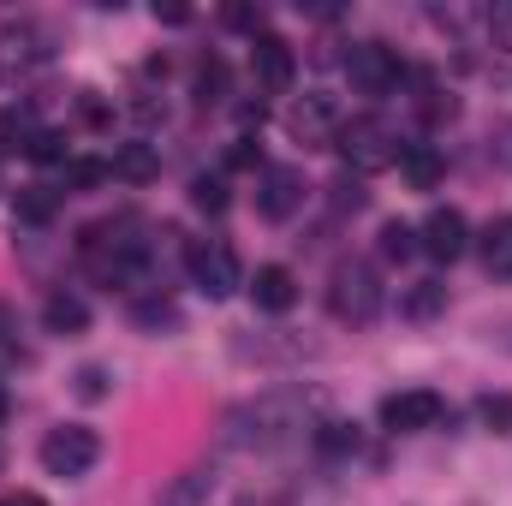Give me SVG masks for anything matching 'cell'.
Segmentation results:
<instances>
[{"instance_id": "ffe728a7", "label": "cell", "mask_w": 512, "mask_h": 506, "mask_svg": "<svg viewBox=\"0 0 512 506\" xmlns=\"http://www.w3.org/2000/svg\"><path fill=\"white\" fill-rule=\"evenodd\" d=\"M209 489H215V471H209V465H191V471H179V477L161 489V501L155 506H203L209 501Z\"/></svg>"}, {"instance_id": "6da1fadb", "label": "cell", "mask_w": 512, "mask_h": 506, "mask_svg": "<svg viewBox=\"0 0 512 506\" xmlns=\"http://www.w3.org/2000/svg\"><path fill=\"white\" fill-rule=\"evenodd\" d=\"M328 399L310 387H268L256 399H239L221 411V447L233 453H280L292 441H310Z\"/></svg>"}, {"instance_id": "3957f363", "label": "cell", "mask_w": 512, "mask_h": 506, "mask_svg": "<svg viewBox=\"0 0 512 506\" xmlns=\"http://www.w3.org/2000/svg\"><path fill=\"white\" fill-rule=\"evenodd\" d=\"M334 149H340V161H346V173H358V179H370V173H387V167H399V137L376 120V114H358V120H346V126L334 131Z\"/></svg>"}, {"instance_id": "d590c367", "label": "cell", "mask_w": 512, "mask_h": 506, "mask_svg": "<svg viewBox=\"0 0 512 506\" xmlns=\"http://www.w3.org/2000/svg\"><path fill=\"white\" fill-rule=\"evenodd\" d=\"M6 411H12V399H6V387H0V423H6Z\"/></svg>"}, {"instance_id": "603a6c76", "label": "cell", "mask_w": 512, "mask_h": 506, "mask_svg": "<svg viewBox=\"0 0 512 506\" xmlns=\"http://www.w3.org/2000/svg\"><path fill=\"white\" fill-rule=\"evenodd\" d=\"M54 209H60V191L54 185H30V191H18V203H12V215L18 221H54Z\"/></svg>"}, {"instance_id": "44dd1931", "label": "cell", "mask_w": 512, "mask_h": 506, "mask_svg": "<svg viewBox=\"0 0 512 506\" xmlns=\"http://www.w3.org/2000/svg\"><path fill=\"white\" fill-rule=\"evenodd\" d=\"M191 96H197V108H221V102H227V60H221V54H203V60H197Z\"/></svg>"}, {"instance_id": "277c9868", "label": "cell", "mask_w": 512, "mask_h": 506, "mask_svg": "<svg viewBox=\"0 0 512 506\" xmlns=\"http://www.w3.org/2000/svg\"><path fill=\"white\" fill-rule=\"evenodd\" d=\"M36 459H42V471H48V477L78 483V477H90V471H96V459H102V435H96L90 423H60V429H48V435H42Z\"/></svg>"}, {"instance_id": "4316f807", "label": "cell", "mask_w": 512, "mask_h": 506, "mask_svg": "<svg viewBox=\"0 0 512 506\" xmlns=\"http://www.w3.org/2000/svg\"><path fill=\"white\" fill-rule=\"evenodd\" d=\"M411 251H417V227H405V221H382V256L387 262H405Z\"/></svg>"}, {"instance_id": "ba28073f", "label": "cell", "mask_w": 512, "mask_h": 506, "mask_svg": "<svg viewBox=\"0 0 512 506\" xmlns=\"http://www.w3.org/2000/svg\"><path fill=\"white\" fill-rule=\"evenodd\" d=\"M340 126H346V114H340V102H334L328 90H304V96L286 102V131H292V143H304V149L334 143Z\"/></svg>"}, {"instance_id": "cb8c5ba5", "label": "cell", "mask_w": 512, "mask_h": 506, "mask_svg": "<svg viewBox=\"0 0 512 506\" xmlns=\"http://www.w3.org/2000/svg\"><path fill=\"white\" fill-rule=\"evenodd\" d=\"M477 423L489 435H512V393H483L477 399Z\"/></svg>"}, {"instance_id": "484cf974", "label": "cell", "mask_w": 512, "mask_h": 506, "mask_svg": "<svg viewBox=\"0 0 512 506\" xmlns=\"http://www.w3.org/2000/svg\"><path fill=\"white\" fill-rule=\"evenodd\" d=\"M102 179H114V167H108V161H96V155L66 161V185H72V191H90V185H102Z\"/></svg>"}, {"instance_id": "ac0fdd59", "label": "cell", "mask_w": 512, "mask_h": 506, "mask_svg": "<svg viewBox=\"0 0 512 506\" xmlns=\"http://www.w3.org/2000/svg\"><path fill=\"white\" fill-rule=\"evenodd\" d=\"M108 167H114V179H126V185H155V179H161V155H155L149 143H120Z\"/></svg>"}, {"instance_id": "1f68e13d", "label": "cell", "mask_w": 512, "mask_h": 506, "mask_svg": "<svg viewBox=\"0 0 512 506\" xmlns=\"http://www.w3.org/2000/svg\"><path fill=\"white\" fill-rule=\"evenodd\" d=\"M334 203H340V209H364V203H370V197H364V185H358V179H352V173H346V179H340V185H334Z\"/></svg>"}, {"instance_id": "4dcf8cb0", "label": "cell", "mask_w": 512, "mask_h": 506, "mask_svg": "<svg viewBox=\"0 0 512 506\" xmlns=\"http://www.w3.org/2000/svg\"><path fill=\"white\" fill-rule=\"evenodd\" d=\"M483 340H489L495 352H507V358H512V310H507V316H489V322H483Z\"/></svg>"}, {"instance_id": "83f0119b", "label": "cell", "mask_w": 512, "mask_h": 506, "mask_svg": "<svg viewBox=\"0 0 512 506\" xmlns=\"http://www.w3.org/2000/svg\"><path fill=\"white\" fill-rule=\"evenodd\" d=\"M72 393H78V399H90V405H96V399H108V370H102V364H84V370L72 376Z\"/></svg>"}, {"instance_id": "d6a6232c", "label": "cell", "mask_w": 512, "mask_h": 506, "mask_svg": "<svg viewBox=\"0 0 512 506\" xmlns=\"http://www.w3.org/2000/svg\"><path fill=\"white\" fill-rule=\"evenodd\" d=\"M227 167H256V137H233V149H227Z\"/></svg>"}, {"instance_id": "d6986e66", "label": "cell", "mask_w": 512, "mask_h": 506, "mask_svg": "<svg viewBox=\"0 0 512 506\" xmlns=\"http://www.w3.org/2000/svg\"><path fill=\"white\" fill-rule=\"evenodd\" d=\"M477 256H483V268H489V274L512 280V215L489 221V227L477 233Z\"/></svg>"}, {"instance_id": "7402d4cb", "label": "cell", "mask_w": 512, "mask_h": 506, "mask_svg": "<svg viewBox=\"0 0 512 506\" xmlns=\"http://www.w3.org/2000/svg\"><path fill=\"white\" fill-rule=\"evenodd\" d=\"M131 322L149 328V334H161V328H179V310H173L167 292H149V298L137 292V298H131Z\"/></svg>"}, {"instance_id": "f1b7e54d", "label": "cell", "mask_w": 512, "mask_h": 506, "mask_svg": "<svg viewBox=\"0 0 512 506\" xmlns=\"http://www.w3.org/2000/svg\"><path fill=\"white\" fill-rule=\"evenodd\" d=\"M483 24H489V42H495V48H507V54H512V0H495Z\"/></svg>"}, {"instance_id": "2e32d148", "label": "cell", "mask_w": 512, "mask_h": 506, "mask_svg": "<svg viewBox=\"0 0 512 506\" xmlns=\"http://www.w3.org/2000/svg\"><path fill=\"white\" fill-rule=\"evenodd\" d=\"M399 173L411 179V191H435V185L447 179V155H441L435 143H405V149H399Z\"/></svg>"}, {"instance_id": "4fadbf2b", "label": "cell", "mask_w": 512, "mask_h": 506, "mask_svg": "<svg viewBox=\"0 0 512 506\" xmlns=\"http://www.w3.org/2000/svg\"><path fill=\"white\" fill-rule=\"evenodd\" d=\"M292 72H298V60H292V42L286 36H274V30L251 36V78H256L262 96H286L292 90Z\"/></svg>"}, {"instance_id": "9a60e30c", "label": "cell", "mask_w": 512, "mask_h": 506, "mask_svg": "<svg viewBox=\"0 0 512 506\" xmlns=\"http://www.w3.org/2000/svg\"><path fill=\"white\" fill-rule=\"evenodd\" d=\"M42 328H48V334H60V340H72V334H84V328H90V304H84L72 286H54V292L42 298Z\"/></svg>"}, {"instance_id": "836d02e7", "label": "cell", "mask_w": 512, "mask_h": 506, "mask_svg": "<svg viewBox=\"0 0 512 506\" xmlns=\"http://www.w3.org/2000/svg\"><path fill=\"white\" fill-rule=\"evenodd\" d=\"M0 506H48V501H42L36 489H6V495H0Z\"/></svg>"}, {"instance_id": "f546056e", "label": "cell", "mask_w": 512, "mask_h": 506, "mask_svg": "<svg viewBox=\"0 0 512 506\" xmlns=\"http://www.w3.org/2000/svg\"><path fill=\"white\" fill-rule=\"evenodd\" d=\"M30 161H66V137H60V131H36Z\"/></svg>"}, {"instance_id": "52a82bcc", "label": "cell", "mask_w": 512, "mask_h": 506, "mask_svg": "<svg viewBox=\"0 0 512 506\" xmlns=\"http://www.w3.org/2000/svg\"><path fill=\"white\" fill-rule=\"evenodd\" d=\"M346 78H352L358 96L387 102V96H399V84H405V60H399L387 42H358V48L346 54Z\"/></svg>"}, {"instance_id": "8fae6325", "label": "cell", "mask_w": 512, "mask_h": 506, "mask_svg": "<svg viewBox=\"0 0 512 506\" xmlns=\"http://www.w3.org/2000/svg\"><path fill=\"white\" fill-rule=\"evenodd\" d=\"M304 197H310V185H304L298 167H256V215H262V221L286 227V221L304 209Z\"/></svg>"}, {"instance_id": "5b68a950", "label": "cell", "mask_w": 512, "mask_h": 506, "mask_svg": "<svg viewBox=\"0 0 512 506\" xmlns=\"http://www.w3.org/2000/svg\"><path fill=\"white\" fill-rule=\"evenodd\" d=\"M185 274H191V286L209 298V304H221V298H233L239 286H245V268H239V251L227 245V239H191L185 245Z\"/></svg>"}, {"instance_id": "5bb4252c", "label": "cell", "mask_w": 512, "mask_h": 506, "mask_svg": "<svg viewBox=\"0 0 512 506\" xmlns=\"http://www.w3.org/2000/svg\"><path fill=\"white\" fill-rule=\"evenodd\" d=\"M251 304L256 310H268V316H286V310L298 304V280H292V268L262 262V268L251 274Z\"/></svg>"}, {"instance_id": "d4e9b609", "label": "cell", "mask_w": 512, "mask_h": 506, "mask_svg": "<svg viewBox=\"0 0 512 506\" xmlns=\"http://www.w3.org/2000/svg\"><path fill=\"white\" fill-rule=\"evenodd\" d=\"M191 203L209 209V215H221V209L233 203V197H227V179H221V173H197V179H191Z\"/></svg>"}, {"instance_id": "7c38bea8", "label": "cell", "mask_w": 512, "mask_h": 506, "mask_svg": "<svg viewBox=\"0 0 512 506\" xmlns=\"http://www.w3.org/2000/svg\"><path fill=\"white\" fill-rule=\"evenodd\" d=\"M417 251L429 256V262H459V256L471 251V221H465L453 203L429 209V221L417 227Z\"/></svg>"}, {"instance_id": "e0dca14e", "label": "cell", "mask_w": 512, "mask_h": 506, "mask_svg": "<svg viewBox=\"0 0 512 506\" xmlns=\"http://www.w3.org/2000/svg\"><path fill=\"white\" fill-rule=\"evenodd\" d=\"M399 316H405V322H435V316H447V280H411V286L399 292Z\"/></svg>"}, {"instance_id": "30bf717a", "label": "cell", "mask_w": 512, "mask_h": 506, "mask_svg": "<svg viewBox=\"0 0 512 506\" xmlns=\"http://www.w3.org/2000/svg\"><path fill=\"white\" fill-rule=\"evenodd\" d=\"M441 417H447V399L435 387H399L382 399V429H393V435H423Z\"/></svg>"}, {"instance_id": "7a4b0ae2", "label": "cell", "mask_w": 512, "mask_h": 506, "mask_svg": "<svg viewBox=\"0 0 512 506\" xmlns=\"http://www.w3.org/2000/svg\"><path fill=\"white\" fill-rule=\"evenodd\" d=\"M382 304H387V292H382L376 262H364V256H340L334 274H328V316L346 322V328H370V322L382 316Z\"/></svg>"}, {"instance_id": "8992f818", "label": "cell", "mask_w": 512, "mask_h": 506, "mask_svg": "<svg viewBox=\"0 0 512 506\" xmlns=\"http://www.w3.org/2000/svg\"><path fill=\"white\" fill-rule=\"evenodd\" d=\"M48 60H54L48 24H36V18H0V84H18V78H30Z\"/></svg>"}, {"instance_id": "9c48e42d", "label": "cell", "mask_w": 512, "mask_h": 506, "mask_svg": "<svg viewBox=\"0 0 512 506\" xmlns=\"http://www.w3.org/2000/svg\"><path fill=\"white\" fill-rule=\"evenodd\" d=\"M322 346L316 340H304V334H233V358L239 364H256V370H286V364H304V358H316Z\"/></svg>"}, {"instance_id": "e575fe53", "label": "cell", "mask_w": 512, "mask_h": 506, "mask_svg": "<svg viewBox=\"0 0 512 506\" xmlns=\"http://www.w3.org/2000/svg\"><path fill=\"white\" fill-rule=\"evenodd\" d=\"M155 24H191V6H155Z\"/></svg>"}]
</instances>
